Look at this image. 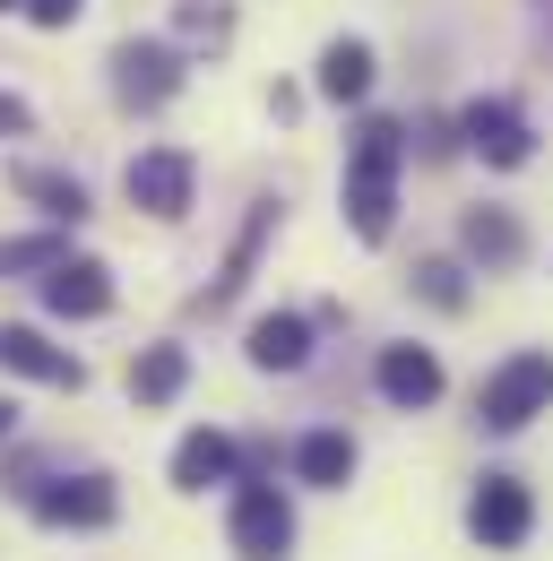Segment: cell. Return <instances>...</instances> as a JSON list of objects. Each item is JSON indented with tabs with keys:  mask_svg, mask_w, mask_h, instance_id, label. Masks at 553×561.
I'll return each mask as SVG.
<instances>
[{
	"mask_svg": "<svg viewBox=\"0 0 553 561\" xmlns=\"http://www.w3.org/2000/svg\"><path fill=\"white\" fill-rule=\"evenodd\" d=\"M18 199H35L53 225H78L87 216V182L78 173H44V164H18Z\"/></svg>",
	"mask_w": 553,
	"mask_h": 561,
	"instance_id": "18",
	"label": "cell"
},
{
	"mask_svg": "<svg viewBox=\"0 0 553 561\" xmlns=\"http://www.w3.org/2000/svg\"><path fill=\"white\" fill-rule=\"evenodd\" d=\"M242 354H251L260 371H303V363H312V320H303V311H269V320H251Z\"/></svg>",
	"mask_w": 553,
	"mask_h": 561,
	"instance_id": "12",
	"label": "cell"
},
{
	"mask_svg": "<svg viewBox=\"0 0 553 561\" xmlns=\"http://www.w3.org/2000/svg\"><path fill=\"white\" fill-rule=\"evenodd\" d=\"M78 9H87V0H26V18H35V26H69Z\"/></svg>",
	"mask_w": 553,
	"mask_h": 561,
	"instance_id": "24",
	"label": "cell"
},
{
	"mask_svg": "<svg viewBox=\"0 0 553 561\" xmlns=\"http://www.w3.org/2000/svg\"><path fill=\"white\" fill-rule=\"evenodd\" d=\"M182 35L225 44V35H234V9H225V0H182Z\"/></svg>",
	"mask_w": 553,
	"mask_h": 561,
	"instance_id": "22",
	"label": "cell"
},
{
	"mask_svg": "<svg viewBox=\"0 0 553 561\" xmlns=\"http://www.w3.org/2000/svg\"><path fill=\"white\" fill-rule=\"evenodd\" d=\"M182 380H191V354H182V346H147L131 363V398H138V407H173Z\"/></svg>",
	"mask_w": 553,
	"mask_h": 561,
	"instance_id": "17",
	"label": "cell"
},
{
	"mask_svg": "<svg viewBox=\"0 0 553 561\" xmlns=\"http://www.w3.org/2000/svg\"><path fill=\"white\" fill-rule=\"evenodd\" d=\"M545 407H553V354H510V363L476 389L484 432H519V423H537Z\"/></svg>",
	"mask_w": 553,
	"mask_h": 561,
	"instance_id": "2",
	"label": "cell"
},
{
	"mask_svg": "<svg viewBox=\"0 0 553 561\" xmlns=\"http://www.w3.org/2000/svg\"><path fill=\"white\" fill-rule=\"evenodd\" d=\"M191 156L182 147H147V156H131V173H122V191H131V208H147V216H182L191 208Z\"/></svg>",
	"mask_w": 553,
	"mask_h": 561,
	"instance_id": "7",
	"label": "cell"
},
{
	"mask_svg": "<svg viewBox=\"0 0 553 561\" xmlns=\"http://www.w3.org/2000/svg\"><path fill=\"white\" fill-rule=\"evenodd\" d=\"M398 122H363L354 130V156H346V216L363 242H390V216H398Z\"/></svg>",
	"mask_w": 553,
	"mask_h": 561,
	"instance_id": "1",
	"label": "cell"
},
{
	"mask_svg": "<svg viewBox=\"0 0 553 561\" xmlns=\"http://www.w3.org/2000/svg\"><path fill=\"white\" fill-rule=\"evenodd\" d=\"M113 95H122L131 113L173 104V95H182V53H173V44H147V35L113 44Z\"/></svg>",
	"mask_w": 553,
	"mask_h": 561,
	"instance_id": "3",
	"label": "cell"
},
{
	"mask_svg": "<svg viewBox=\"0 0 553 561\" xmlns=\"http://www.w3.org/2000/svg\"><path fill=\"white\" fill-rule=\"evenodd\" d=\"M0 371H26L44 389H87V363L69 346H44L35 329H0Z\"/></svg>",
	"mask_w": 553,
	"mask_h": 561,
	"instance_id": "10",
	"label": "cell"
},
{
	"mask_svg": "<svg viewBox=\"0 0 553 561\" xmlns=\"http://www.w3.org/2000/svg\"><path fill=\"white\" fill-rule=\"evenodd\" d=\"M372 380H381V398H390V407H407V415L441 398V363H432V346H381Z\"/></svg>",
	"mask_w": 553,
	"mask_h": 561,
	"instance_id": "11",
	"label": "cell"
},
{
	"mask_svg": "<svg viewBox=\"0 0 553 561\" xmlns=\"http://www.w3.org/2000/svg\"><path fill=\"white\" fill-rule=\"evenodd\" d=\"M0 9H26V0H0Z\"/></svg>",
	"mask_w": 553,
	"mask_h": 561,
	"instance_id": "26",
	"label": "cell"
},
{
	"mask_svg": "<svg viewBox=\"0 0 553 561\" xmlns=\"http://www.w3.org/2000/svg\"><path fill=\"white\" fill-rule=\"evenodd\" d=\"M415 294H424L432 311H467V277H459L450 260H424V268H415Z\"/></svg>",
	"mask_w": 553,
	"mask_h": 561,
	"instance_id": "20",
	"label": "cell"
},
{
	"mask_svg": "<svg viewBox=\"0 0 553 561\" xmlns=\"http://www.w3.org/2000/svg\"><path fill=\"white\" fill-rule=\"evenodd\" d=\"M459 242L476 251L484 268H519V260H528V233H519V216H510V208H467Z\"/></svg>",
	"mask_w": 553,
	"mask_h": 561,
	"instance_id": "14",
	"label": "cell"
},
{
	"mask_svg": "<svg viewBox=\"0 0 553 561\" xmlns=\"http://www.w3.org/2000/svg\"><path fill=\"white\" fill-rule=\"evenodd\" d=\"M467 527H476V545H493V553H519V545H528V527H537L528 484H519V476H484L476 501H467Z\"/></svg>",
	"mask_w": 553,
	"mask_h": 561,
	"instance_id": "4",
	"label": "cell"
},
{
	"mask_svg": "<svg viewBox=\"0 0 553 561\" xmlns=\"http://www.w3.org/2000/svg\"><path fill=\"white\" fill-rule=\"evenodd\" d=\"M173 484H182V492L234 484V440H225V432H191V440L173 449Z\"/></svg>",
	"mask_w": 553,
	"mask_h": 561,
	"instance_id": "15",
	"label": "cell"
},
{
	"mask_svg": "<svg viewBox=\"0 0 553 561\" xmlns=\"http://www.w3.org/2000/svg\"><path fill=\"white\" fill-rule=\"evenodd\" d=\"M61 260V233H18L0 242V277H26V268H53Z\"/></svg>",
	"mask_w": 553,
	"mask_h": 561,
	"instance_id": "21",
	"label": "cell"
},
{
	"mask_svg": "<svg viewBox=\"0 0 553 561\" xmlns=\"http://www.w3.org/2000/svg\"><path fill=\"white\" fill-rule=\"evenodd\" d=\"M459 139L476 147L484 164H501V173L537 156V130H528V113H519V104H501V95H476V104L459 113Z\"/></svg>",
	"mask_w": 553,
	"mask_h": 561,
	"instance_id": "5",
	"label": "cell"
},
{
	"mask_svg": "<svg viewBox=\"0 0 553 561\" xmlns=\"http://www.w3.org/2000/svg\"><path fill=\"white\" fill-rule=\"evenodd\" d=\"M35 130V113H26V95H0V139H26Z\"/></svg>",
	"mask_w": 553,
	"mask_h": 561,
	"instance_id": "23",
	"label": "cell"
},
{
	"mask_svg": "<svg viewBox=\"0 0 553 561\" xmlns=\"http://www.w3.org/2000/svg\"><path fill=\"white\" fill-rule=\"evenodd\" d=\"M269 225H276V199H251V225L234 233V251H225V268H216V285L200 294V311H225V302L242 294V277H251V260H260V242H269Z\"/></svg>",
	"mask_w": 553,
	"mask_h": 561,
	"instance_id": "13",
	"label": "cell"
},
{
	"mask_svg": "<svg viewBox=\"0 0 553 561\" xmlns=\"http://www.w3.org/2000/svg\"><path fill=\"white\" fill-rule=\"evenodd\" d=\"M44 311H53V320H104V311H113V268L61 251V260L44 268Z\"/></svg>",
	"mask_w": 553,
	"mask_h": 561,
	"instance_id": "8",
	"label": "cell"
},
{
	"mask_svg": "<svg viewBox=\"0 0 553 561\" xmlns=\"http://www.w3.org/2000/svg\"><path fill=\"white\" fill-rule=\"evenodd\" d=\"M294 476H303V484H346V476H354V440H346V432H312V440L294 449Z\"/></svg>",
	"mask_w": 553,
	"mask_h": 561,
	"instance_id": "19",
	"label": "cell"
},
{
	"mask_svg": "<svg viewBox=\"0 0 553 561\" xmlns=\"http://www.w3.org/2000/svg\"><path fill=\"white\" fill-rule=\"evenodd\" d=\"M113 510H122L113 476H69V484L35 492V518H44V527H113Z\"/></svg>",
	"mask_w": 553,
	"mask_h": 561,
	"instance_id": "9",
	"label": "cell"
},
{
	"mask_svg": "<svg viewBox=\"0 0 553 561\" xmlns=\"http://www.w3.org/2000/svg\"><path fill=\"white\" fill-rule=\"evenodd\" d=\"M294 545V510H285V492L276 484H242L234 492V553L242 561H285Z\"/></svg>",
	"mask_w": 553,
	"mask_h": 561,
	"instance_id": "6",
	"label": "cell"
},
{
	"mask_svg": "<svg viewBox=\"0 0 553 561\" xmlns=\"http://www.w3.org/2000/svg\"><path fill=\"white\" fill-rule=\"evenodd\" d=\"M320 95H329V104H363V95H372V44L338 35V44L320 53Z\"/></svg>",
	"mask_w": 553,
	"mask_h": 561,
	"instance_id": "16",
	"label": "cell"
},
{
	"mask_svg": "<svg viewBox=\"0 0 553 561\" xmlns=\"http://www.w3.org/2000/svg\"><path fill=\"white\" fill-rule=\"evenodd\" d=\"M9 432H18V407H9V398H0V440H9Z\"/></svg>",
	"mask_w": 553,
	"mask_h": 561,
	"instance_id": "25",
	"label": "cell"
}]
</instances>
